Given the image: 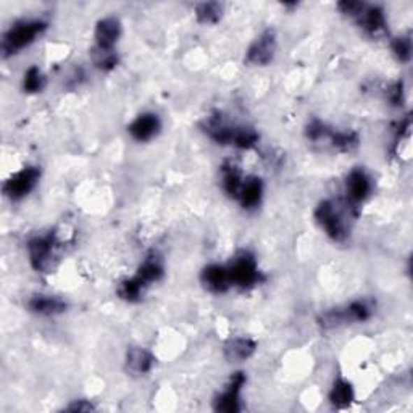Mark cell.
I'll use <instances>...</instances> for the list:
<instances>
[{
	"label": "cell",
	"mask_w": 413,
	"mask_h": 413,
	"mask_svg": "<svg viewBox=\"0 0 413 413\" xmlns=\"http://www.w3.org/2000/svg\"><path fill=\"white\" fill-rule=\"evenodd\" d=\"M47 28V23L41 22V20H33V22H20L15 26H12L7 31V34L3 36V57L13 55L20 52L24 47H28L31 43H34V39L38 38V34L43 33Z\"/></svg>",
	"instance_id": "1"
},
{
	"label": "cell",
	"mask_w": 413,
	"mask_h": 413,
	"mask_svg": "<svg viewBox=\"0 0 413 413\" xmlns=\"http://www.w3.org/2000/svg\"><path fill=\"white\" fill-rule=\"evenodd\" d=\"M373 313V308L367 300H355L346 308H334L320 317V326L323 329H333L354 321H367Z\"/></svg>",
	"instance_id": "2"
},
{
	"label": "cell",
	"mask_w": 413,
	"mask_h": 413,
	"mask_svg": "<svg viewBox=\"0 0 413 413\" xmlns=\"http://www.w3.org/2000/svg\"><path fill=\"white\" fill-rule=\"evenodd\" d=\"M57 249H59V240L55 234L31 239L28 244L31 263L38 271L50 273L54 268V260L57 259Z\"/></svg>",
	"instance_id": "3"
},
{
	"label": "cell",
	"mask_w": 413,
	"mask_h": 413,
	"mask_svg": "<svg viewBox=\"0 0 413 413\" xmlns=\"http://www.w3.org/2000/svg\"><path fill=\"white\" fill-rule=\"evenodd\" d=\"M228 273L231 284L239 287H250L260 281L257 261L249 252H240L228 266Z\"/></svg>",
	"instance_id": "4"
},
{
	"label": "cell",
	"mask_w": 413,
	"mask_h": 413,
	"mask_svg": "<svg viewBox=\"0 0 413 413\" xmlns=\"http://www.w3.org/2000/svg\"><path fill=\"white\" fill-rule=\"evenodd\" d=\"M315 218L320 226L325 229L326 234L331 239L341 242L347 238V229L344 224V219L339 215L336 205L329 201H323L315 210Z\"/></svg>",
	"instance_id": "5"
},
{
	"label": "cell",
	"mask_w": 413,
	"mask_h": 413,
	"mask_svg": "<svg viewBox=\"0 0 413 413\" xmlns=\"http://www.w3.org/2000/svg\"><path fill=\"white\" fill-rule=\"evenodd\" d=\"M41 177V170L36 166H26L22 171L15 173L10 180L3 184L5 196L12 201H20L24 196H28L34 189Z\"/></svg>",
	"instance_id": "6"
},
{
	"label": "cell",
	"mask_w": 413,
	"mask_h": 413,
	"mask_svg": "<svg viewBox=\"0 0 413 413\" xmlns=\"http://www.w3.org/2000/svg\"><path fill=\"white\" fill-rule=\"evenodd\" d=\"M275 50H276L275 31L268 29L265 31V33L261 34L252 45H250L247 57H245V61H247L249 65L265 66L273 60Z\"/></svg>",
	"instance_id": "7"
},
{
	"label": "cell",
	"mask_w": 413,
	"mask_h": 413,
	"mask_svg": "<svg viewBox=\"0 0 413 413\" xmlns=\"http://www.w3.org/2000/svg\"><path fill=\"white\" fill-rule=\"evenodd\" d=\"M245 383V375L244 373H234L231 381H229L226 391L223 394H219L215 400V410L223 413H234L240 410L239 404V392L242 389Z\"/></svg>",
	"instance_id": "8"
},
{
	"label": "cell",
	"mask_w": 413,
	"mask_h": 413,
	"mask_svg": "<svg viewBox=\"0 0 413 413\" xmlns=\"http://www.w3.org/2000/svg\"><path fill=\"white\" fill-rule=\"evenodd\" d=\"M128 131L136 140H139V143H145V140H150L159 134L160 119L155 113L139 115V117L129 124Z\"/></svg>",
	"instance_id": "9"
},
{
	"label": "cell",
	"mask_w": 413,
	"mask_h": 413,
	"mask_svg": "<svg viewBox=\"0 0 413 413\" xmlns=\"http://www.w3.org/2000/svg\"><path fill=\"white\" fill-rule=\"evenodd\" d=\"M347 198L352 203H360L370 196L371 181L363 170L350 171L346 182Z\"/></svg>",
	"instance_id": "10"
},
{
	"label": "cell",
	"mask_w": 413,
	"mask_h": 413,
	"mask_svg": "<svg viewBox=\"0 0 413 413\" xmlns=\"http://www.w3.org/2000/svg\"><path fill=\"white\" fill-rule=\"evenodd\" d=\"M122 34V24L117 18H103L96 26V45L102 49H113Z\"/></svg>",
	"instance_id": "11"
},
{
	"label": "cell",
	"mask_w": 413,
	"mask_h": 413,
	"mask_svg": "<svg viewBox=\"0 0 413 413\" xmlns=\"http://www.w3.org/2000/svg\"><path fill=\"white\" fill-rule=\"evenodd\" d=\"M202 283L212 292L228 291V287L231 286L228 268L222 265H208L202 271Z\"/></svg>",
	"instance_id": "12"
},
{
	"label": "cell",
	"mask_w": 413,
	"mask_h": 413,
	"mask_svg": "<svg viewBox=\"0 0 413 413\" xmlns=\"http://www.w3.org/2000/svg\"><path fill=\"white\" fill-rule=\"evenodd\" d=\"M29 310L33 313H38V315H44V317H52V315H59V313H64L66 310V304L59 297L54 296H34L31 297V300L28 302Z\"/></svg>",
	"instance_id": "13"
},
{
	"label": "cell",
	"mask_w": 413,
	"mask_h": 413,
	"mask_svg": "<svg viewBox=\"0 0 413 413\" xmlns=\"http://www.w3.org/2000/svg\"><path fill=\"white\" fill-rule=\"evenodd\" d=\"M155 360L149 350L143 347H129L126 352V368L133 375H145L152 370Z\"/></svg>",
	"instance_id": "14"
},
{
	"label": "cell",
	"mask_w": 413,
	"mask_h": 413,
	"mask_svg": "<svg viewBox=\"0 0 413 413\" xmlns=\"http://www.w3.org/2000/svg\"><path fill=\"white\" fill-rule=\"evenodd\" d=\"M255 352V342L249 338H234L224 344V357L229 362H242Z\"/></svg>",
	"instance_id": "15"
},
{
	"label": "cell",
	"mask_w": 413,
	"mask_h": 413,
	"mask_svg": "<svg viewBox=\"0 0 413 413\" xmlns=\"http://www.w3.org/2000/svg\"><path fill=\"white\" fill-rule=\"evenodd\" d=\"M358 23L362 28L371 36H378L386 29V18L383 8L379 7H365V10L360 13Z\"/></svg>",
	"instance_id": "16"
},
{
	"label": "cell",
	"mask_w": 413,
	"mask_h": 413,
	"mask_svg": "<svg viewBox=\"0 0 413 413\" xmlns=\"http://www.w3.org/2000/svg\"><path fill=\"white\" fill-rule=\"evenodd\" d=\"M261 194H263V184H261L260 177L250 176L242 182L239 192V201L242 203L244 208H254L257 207L261 201Z\"/></svg>",
	"instance_id": "17"
},
{
	"label": "cell",
	"mask_w": 413,
	"mask_h": 413,
	"mask_svg": "<svg viewBox=\"0 0 413 413\" xmlns=\"http://www.w3.org/2000/svg\"><path fill=\"white\" fill-rule=\"evenodd\" d=\"M136 276H138L145 286L149 283L159 281L161 276H164V265H161V260L157 257V255H149V257L140 263L138 275Z\"/></svg>",
	"instance_id": "18"
},
{
	"label": "cell",
	"mask_w": 413,
	"mask_h": 413,
	"mask_svg": "<svg viewBox=\"0 0 413 413\" xmlns=\"http://www.w3.org/2000/svg\"><path fill=\"white\" fill-rule=\"evenodd\" d=\"M329 400L334 407L338 409H344V407H349L354 400V389L352 384L346 379L339 378L336 383H334L331 392H329Z\"/></svg>",
	"instance_id": "19"
},
{
	"label": "cell",
	"mask_w": 413,
	"mask_h": 413,
	"mask_svg": "<svg viewBox=\"0 0 413 413\" xmlns=\"http://www.w3.org/2000/svg\"><path fill=\"white\" fill-rule=\"evenodd\" d=\"M91 59L99 70L110 71L118 64V55L113 49H102V47H94L91 50Z\"/></svg>",
	"instance_id": "20"
},
{
	"label": "cell",
	"mask_w": 413,
	"mask_h": 413,
	"mask_svg": "<svg viewBox=\"0 0 413 413\" xmlns=\"http://www.w3.org/2000/svg\"><path fill=\"white\" fill-rule=\"evenodd\" d=\"M197 20L203 24L218 23L223 15V5L218 2H203L196 7Z\"/></svg>",
	"instance_id": "21"
},
{
	"label": "cell",
	"mask_w": 413,
	"mask_h": 413,
	"mask_svg": "<svg viewBox=\"0 0 413 413\" xmlns=\"http://www.w3.org/2000/svg\"><path fill=\"white\" fill-rule=\"evenodd\" d=\"M242 177L238 171L236 166H224L223 168V189L226 191L228 196L239 197L240 187H242Z\"/></svg>",
	"instance_id": "22"
},
{
	"label": "cell",
	"mask_w": 413,
	"mask_h": 413,
	"mask_svg": "<svg viewBox=\"0 0 413 413\" xmlns=\"http://www.w3.org/2000/svg\"><path fill=\"white\" fill-rule=\"evenodd\" d=\"M328 139L331 140V144L341 152H352V150L358 145V136L352 133H329Z\"/></svg>",
	"instance_id": "23"
},
{
	"label": "cell",
	"mask_w": 413,
	"mask_h": 413,
	"mask_svg": "<svg viewBox=\"0 0 413 413\" xmlns=\"http://www.w3.org/2000/svg\"><path fill=\"white\" fill-rule=\"evenodd\" d=\"M44 87H45V76L43 75V71H41L38 66H31L29 70L24 73L23 89L29 94H36L43 91Z\"/></svg>",
	"instance_id": "24"
},
{
	"label": "cell",
	"mask_w": 413,
	"mask_h": 413,
	"mask_svg": "<svg viewBox=\"0 0 413 413\" xmlns=\"http://www.w3.org/2000/svg\"><path fill=\"white\" fill-rule=\"evenodd\" d=\"M144 287H145V284L143 283V281H140L138 276H134L133 280H126V281H123L122 284H119L118 296L124 300L134 302V300L139 299L140 294H143Z\"/></svg>",
	"instance_id": "25"
},
{
	"label": "cell",
	"mask_w": 413,
	"mask_h": 413,
	"mask_svg": "<svg viewBox=\"0 0 413 413\" xmlns=\"http://www.w3.org/2000/svg\"><path fill=\"white\" fill-rule=\"evenodd\" d=\"M259 143V134L252 128H236L233 144L239 149H250Z\"/></svg>",
	"instance_id": "26"
},
{
	"label": "cell",
	"mask_w": 413,
	"mask_h": 413,
	"mask_svg": "<svg viewBox=\"0 0 413 413\" xmlns=\"http://www.w3.org/2000/svg\"><path fill=\"white\" fill-rule=\"evenodd\" d=\"M392 50H394L396 57L400 61H409L412 57L410 38H397L394 43H392Z\"/></svg>",
	"instance_id": "27"
},
{
	"label": "cell",
	"mask_w": 413,
	"mask_h": 413,
	"mask_svg": "<svg viewBox=\"0 0 413 413\" xmlns=\"http://www.w3.org/2000/svg\"><path fill=\"white\" fill-rule=\"evenodd\" d=\"M338 8H339V12L347 15V17H360V13H362L365 10V3L346 0V2H339Z\"/></svg>",
	"instance_id": "28"
},
{
	"label": "cell",
	"mask_w": 413,
	"mask_h": 413,
	"mask_svg": "<svg viewBox=\"0 0 413 413\" xmlns=\"http://www.w3.org/2000/svg\"><path fill=\"white\" fill-rule=\"evenodd\" d=\"M66 410H70V412H92L94 405L87 400H75L73 404H70L66 407Z\"/></svg>",
	"instance_id": "29"
},
{
	"label": "cell",
	"mask_w": 413,
	"mask_h": 413,
	"mask_svg": "<svg viewBox=\"0 0 413 413\" xmlns=\"http://www.w3.org/2000/svg\"><path fill=\"white\" fill-rule=\"evenodd\" d=\"M389 99H391V102L394 103V106H399L400 101H402V85H400V82H399V85H396V87L392 89Z\"/></svg>",
	"instance_id": "30"
}]
</instances>
